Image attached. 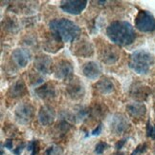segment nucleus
Segmentation results:
<instances>
[{"label": "nucleus", "instance_id": "c85d7f7f", "mask_svg": "<svg viewBox=\"0 0 155 155\" xmlns=\"http://www.w3.org/2000/svg\"><path fill=\"white\" fill-rule=\"evenodd\" d=\"M102 130H103V125H102V124H100L99 126H97L96 129L92 131V135H94V136L99 135V134H100V132H102Z\"/></svg>", "mask_w": 155, "mask_h": 155}, {"label": "nucleus", "instance_id": "f257e3e1", "mask_svg": "<svg viewBox=\"0 0 155 155\" xmlns=\"http://www.w3.org/2000/svg\"><path fill=\"white\" fill-rule=\"evenodd\" d=\"M106 35L111 41L119 46H127L134 42L136 33L130 23L126 21H114L106 29Z\"/></svg>", "mask_w": 155, "mask_h": 155}, {"label": "nucleus", "instance_id": "7c9ffc66", "mask_svg": "<svg viewBox=\"0 0 155 155\" xmlns=\"http://www.w3.org/2000/svg\"><path fill=\"white\" fill-rule=\"evenodd\" d=\"M4 147H6V149H8V150H12V139H7L5 144H4Z\"/></svg>", "mask_w": 155, "mask_h": 155}, {"label": "nucleus", "instance_id": "393cba45", "mask_svg": "<svg viewBox=\"0 0 155 155\" xmlns=\"http://www.w3.org/2000/svg\"><path fill=\"white\" fill-rule=\"evenodd\" d=\"M146 133L147 136L155 140V125L151 124L150 121H149L146 124Z\"/></svg>", "mask_w": 155, "mask_h": 155}, {"label": "nucleus", "instance_id": "c756f323", "mask_svg": "<svg viewBox=\"0 0 155 155\" xmlns=\"http://www.w3.org/2000/svg\"><path fill=\"white\" fill-rule=\"evenodd\" d=\"M24 147H25V145L24 144H21L20 146H18L16 149L13 150V153H15L16 155H20V154H21V152H22Z\"/></svg>", "mask_w": 155, "mask_h": 155}, {"label": "nucleus", "instance_id": "0eeeda50", "mask_svg": "<svg viewBox=\"0 0 155 155\" xmlns=\"http://www.w3.org/2000/svg\"><path fill=\"white\" fill-rule=\"evenodd\" d=\"M66 92L71 99L79 100L83 98L85 94V89L83 82H80L79 79L75 78L69 81L68 85L66 87Z\"/></svg>", "mask_w": 155, "mask_h": 155}, {"label": "nucleus", "instance_id": "9d476101", "mask_svg": "<svg viewBox=\"0 0 155 155\" xmlns=\"http://www.w3.org/2000/svg\"><path fill=\"white\" fill-rule=\"evenodd\" d=\"M73 53L77 56L80 57H89L92 56L94 53V47L90 43V41L87 40H79L77 43L75 44L73 48Z\"/></svg>", "mask_w": 155, "mask_h": 155}, {"label": "nucleus", "instance_id": "7ed1b4c3", "mask_svg": "<svg viewBox=\"0 0 155 155\" xmlns=\"http://www.w3.org/2000/svg\"><path fill=\"white\" fill-rule=\"evenodd\" d=\"M154 56L152 53L145 50L134 51L130 55L129 68L138 74H146L154 64Z\"/></svg>", "mask_w": 155, "mask_h": 155}, {"label": "nucleus", "instance_id": "a211bd4d", "mask_svg": "<svg viewBox=\"0 0 155 155\" xmlns=\"http://www.w3.org/2000/svg\"><path fill=\"white\" fill-rule=\"evenodd\" d=\"M26 92H27V90H26L25 83L21 80H18L15 84L11 86L8 91V95L11 98L16 99V98L22 97L23 95H25Z\"/></svg>", "mask_w": 155, "mask_h": 155}, {"label": "nucleus", "instance_id": "20e7f679", "mask_svg": "<svg viewBox=\"0 0 155 155\" xmlns=\"http://www.w3.org/2000/svg\"><path fill=\"white\" fill-rule=\"evenodd\" d=\"M135 27L142 32H151L155 31V18L150 12L141 10L135 17Z\"/></svg>", "mask_w": 155, "mask_h": 155}, {"label": "nucleus", "instance_id": "6ab92c4d", "mask_svg": "<svg viewBox=\"0 0 155 155\" xmlns=\"http://www.w3.org/2000/svg\"><path fill=\"white\" fill-rule=\"evenodd\" d=\"M62 40L60 39L58 35H56L55 33H51V35L47 38L46 42L44 44L45 51H50V52H56L62 47Z\"/></svg>", "mask_w": 155, "mask_h": 155}, {"label": "nucleus", "instance_id": "4be33fe9", "mask_svg": "<svg viewBox=\"0 0 155 155\" xmlns=\"http://www.w3.org/2000/svg\"><path fill=\"white\" fill-rule=\"evenodd\" d=\"M45 155H63V150L58 146H51L45 150Z\"/></svg>", "mask_w": 155, "mask_h": 155}, {"label": "nucleus", "instance_id": "5701e85b", "mask_svg": "<svg viewBox=\"0 0 155 155\" xmlns=\"http://www.w3.org/2000/svg\"><path fill=\"white\" fill-rule=\"evenodd\" d=\"M28 150L32 151V155H37L39 151V142L38 140H33L28 144Z\"/></svg>", "mask_w": 155, "mask_h": 155}, {"label": "nucleus", "instance_id": "f03ea898", "mask_svg": "<svg viewBox=\"0 0 155 155\" xmlns=\"http://www.w3.org/2000/svg\"><path fill=\"white\" fill-rule=\"evenodd\" d=\"M52 31L58 35L63 42H71L80 35V28L73 21L66 18L54 19L49 23Z\"/></svg>", "mask_w": 155, "mask_h": 155}, {"label": "nucleus", "instance_id": "bb28decb", "mask_svg": "<svg viewBox=\"0 0 155 155\" xmlns=\"http://www.w3.org/2000/svg\"><path fill=\"white\" fill-rule=\"evenodd\" d=\"M146 145L144 144V145H139L135 150H133V152L130 154V155H139V154H142L144 151H146Z\"/></svg>", "mask_w": 155, "mask_h": 155}, {"label": "nucleus", "instance_id": "ddd939ff", "mask_svg": "<svg viewBox=\"0 0 155 155\" xmlns=\"http://www.w3.org/2000/svg\"><path fill=\"white\" fill-rule=\"evenodd\" d=\"M12 57L16 64L20 68H25L32 59V54L29 50L19 48L12 51Z\"/></svg>", "mask_w": 155, "mask_h": 155}, {"label": "nucleus", "instance_id": "423d86ee", "mask_svg": "<svg viewBox=\"0 0 155 155\" xmlns=\"http://www.w3.org/2000/svg\"><path fill=\"white\" fill-rule=\"evenodd\" d=\"M86 0H66V1H62L60 9L66 13L77 15L86 8Z\"/></svg>", "mask_w": 155, "mask_h": 155}, {"label": "nucleus", "instance_id": "aec40b11", "mask_svg": "<svg viewBox=\"0 0 155 155\" xmlns=\"http://www.w3.org/2000/svg\"><path fill=\"white\" fill-rule=\"evenodd\" d=\"M150 91L149 87L141 86V85H136L135 87H132L130 94L133 98H135L139 101H144L150 95Z\"/></svg>", "mask_w": 155, "mask_h": 155}, {"label": "nucleus", "instance_id": "a878e982", "mask_svg": "<svg viewBox=\"0 0 155 155\" xmlns=\"http://www.w3.org/2000/svg\"><path fill=\"white\" fill-rule=\"evenodd\" d=\"M108 147V145L104 142H99L96 147H95V153L99 154V155H102L104 153V151Z\"/></svg>", "mask_w": 155, "mask_h": 155}, {"label": "nucleus", "instance_id": "1a4fd4ad", "mask_svg": "<svg viewBox=\"0 0 155 155\" xmlns=\"http://www.w3.org/2000/svg\"><path fill=\"white\" fill-rule=\"evenodd\" d=\"M74 72V68L72 64L67 61V60H62L59 61L57 66L55 67V71H54V74L57 79L65 80L69 79Z\"/></svg>", "mask_w": 155, "mask_h": 155}, {"label": "nucleus", "instance_id": "412c9836", "mask_svg": "<svg viewBox=\"0 0 155 155\" xmlns=\"http://www.w3.org/2000/svg\"><path fill=\"white\" fill-rule=\"evenodd\" d=\"M100 58L106 64H113L118 60V52L116 49L109 47L108 49H104V51H102Z\"/></svg>", "mask_w": 155, "mask_h": 155}, {"label": "nucleus", "instance_id": "2eb2a0df", "mask_svg": "<svg viewBox=\"0 0 155 155\" xmlns=\"http://www.w3.org/2000/svg\"><path fill=\"white\" fill-rule=\"evenodd\" d=\"M83 73L86 78L94 80V79H97L100 75V73H102V68H100V66L98 63L94 61H90L83 65Z\"/></svg>", "mask_w": 155, "mask_h": 155}, {"label": "nucleus", "instance_id": "4468645a", "mask_svg": "<svg viewBox=\"0 0 155 155\" xmlns=\"http://www.w3.org/2000/svg\"><path fill=\"white\" fill-rule=\"evenodd\" d=\"M36 94L43 100H50L57 96L56 87L51 83H45L36 89Z\"/></svg>", "mask_w": 155, "mask_h": 155}, {"label": "nucleus", "instance_id": "2f4dec72", "mask_svg": "<svg viewBox=\"0 0 155 155\" xmlns=\"http://www.w3.org/2000/svg\"><path fill=\"white\" fill-rule=\"evenodd\" d=\"M114 155H125V154L123 152H117V153H115Z\"/></svg>", "mask_w": 155, "mask_h": 155}, {"label": "nucleus", "instance_id": "6e6552de", "mask_svg": "<svg viewBox=\"0 0 155 155\" xmlns=\"http://www.w3.org/2000/svg\"><path fill=\"white\" fill-rule=\"evenodd\" d=\"M129 123L126 117L121 113H116L110 120V129L115 134H122L129 129Z\"/></svg>", "mask_w": 155, "mask_h": 155}, {"label": "nucleus", "instance_id": "f8f14e48", "mask_svg": "<svg viewBox=\"0 0 155 155\" xmlns=\"http://www.w3.org/2000/svg\"><path fill=\"white\" fill-rule=\"evenodd\" d=\"M55 118H56V112L52 107L45 105L40 107L37 119L38 122L42 126H49L53 124V122L55 121Z\"/></svg>", "mask_w": 155, "mask_h": 155}, {"label": "nucleus", "instance_id": "f3484780", "mask_svg": "<svg viewBox=\"0 0 155 155\" xmlns=\"http://www.w3.org/2000/svg\"><path fill=\"white\" fill-rule=\"evenodd\" d=\"M126 110L134 118H142L146 112V107L143 103L134 102L126 106Z\"/></svg>", "mask_w": 155, "mask_h": 155}, {"label": "nucleus", "instance_id": "39448f33", "mask_svg": "<svg viewBox=\"0 0 155 155\" xmlns=\"http://www.w3.org/2000/svg\"><path fill=\"white\" fill-rule=\"evenodd\" d=\"M35 115V107L30 103H23L17 106L15 111L16 120L19 124L27 125L29 124Z\"/></svg>", "mask_w": 155, "mask_h": 155}, {"label": "nucleus", "instance_id": "9b49d317", "mask_svg": "<svg viewBox=\"0 0 155 155\" xmlns=\"http://www.w3.org/2000/svg\"><path fill=\"white\" fill-rule=\"evenodd\" d=\"M35 70L41 75H46L50 73L52 68V59L47 55H38L35 59L33 64Z\"/></svg>", "mask_w": 155, "mask_h": 155}, {"label": "nucleus", "instance_id": "dca6fc26", "mask_svg": "<svg viewBox=\"0 0 155 155\" xmlns=\"http://www.w3.org/2000/svg\"><path fill=\"white\" fill-rule=\"evenodd\" d=\"M95 89L102 94H110L115 91V86H114L111 79L104 77L100 78L95 84Z\"/></svg>", "mask_w": 155, "mask_h": 155}, {"label": "nucleus", "instance_id": "cd10ccee", "mask_svg": "<svg viewBox=\"0 0 155 155\" xmlns=\"http://www.w3.org/2000/svg\"><path fill=\"white\" fill-rule=\"evenodd\" d=\"M125 143H126V139L125 138H124L122 140H119L118 142L115 144V149L118 150H120L121 149H123V147L125 146Z\"/></svg>", "mask_w": 155, "mask_h": 155}, {"label": "nucleus", "instance_id": "b1692460", "mask_svg": "<svg viewBox=\"0 0 155 155\" xmlns=\"http://www.w3.org/2000/svg\"><path fill=\"white\" fill-rule=\"evenodd\" d=\"M58 130L62 131V133H66L67 131L70 130L71 124L69 123V121L67 120V119H62V120H60V122L58 123Z\"/></svg>", "mask_w": 155, "mask_h": 155}]
</instances>
